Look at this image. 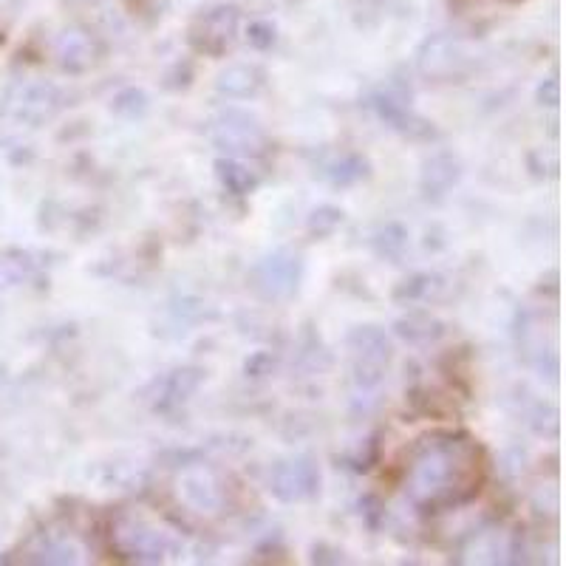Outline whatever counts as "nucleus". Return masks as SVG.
I'll return each instance as SVG.
<instances>
[{
	"instance_id": "1",
	"label": "nucleus",
	"mask_w": 566,
	"mask_h": 566,
	"mask_svg": "<svg viewBox=\"0 0 566 566\" xmlns=\"http://www.w3.org/2000/svg\"><path fill=\"white\" fill-rule=\"evenodd\" d=\"M482 448L465 431L425 433L405 462V496L419 513H442L479 493Z\"/></svg>"
},
{
	"instance_id": "2",
	"label": "nucleus",
	"mask_w": 566,
	"mask_h": 566,
	"mask_svg": "<svg viewBox=\"0 0 566 566\" xmlns=\"http://www.w3.org/2000/svg\"><path fill=\"white\" fill-rule=\"evenodd\" d=\"M351 357V380L357 388H374L385 380L388 363L394 357L391 340L380 326H354L346 337Z\"/></svg>"
},
{
	"instance_id": "3",
	"label": "nucleus",
	"mask_w": 566,
	"mask_h": 566,
	"mask_svg": "<svg viewBox=\"0 0 566 566\" xmlns=\"http://www.w3.org/2000/svg\"><path fill=\"white\" fill-rule=\"evenodd\" d=\"M473 66H476V54L467 51L465 40L450 34L428 37L417 51L419 74L433 83H462Z\"/></svg>"
},
{
	"instance_id": "4",
	"label": "nucleus",
	"mask_w": 566,
	"mask_h": 566,
	"mask_svg": "<svg viewBox=\"0 0 566 566\" xmlns=\"http://www.w3.org/2000/svg\"><path fill=\"white\" fill-rule=\"evenodd\" d=\"M111 547L119 558L134 564H159L173 550V541L165 530L134 516H119L111 524Z\"/></svg>"
},
{
	"instance_id": "5",
	"label": "nucleus",
	"mask_w": 566,
	"mask_h": 566,
	"mask_svg": "<svg viewBox=\"0 0 566 566\" xmlns=\"http://www.w3.org/2000/svg\"><path fill=\"white\" fill-rule=\"evenodd\" d=\"M300 275H303V261L300 255L289 250H278L264 255L255 267L250 269V289L261 300H286L298 292Z\"/></svg>"
},
{
	"instance_id": "6",
	"label": "nucleus",
	"mask_w": 566,
	"mask_h": 566,
	"mask_svg": "<svg viewBox=\"0 0 566 566\" xmlns=\"http://www.w3.org/2000/svg\"><path fill=\"white\" fill-rule=\"evenodd\" d=\"M210 136L221 150L241 153V156H261L267 150V134L261 131L258 119L238 108L221 111L210 125Z\"/></svg>"
},
{
	"instance_id": "7",
	"label": "nucleus",
	"mask_w": 566,
	"mask_h": 566,
	"mask_svg": "<svg viewBox=\"0 0 566 566\" xmlns=\"http://www.w3.org/2000/svg\"><path fill=\"white\" fill-rule=\"evenodd\" d=\"M235 34H238V9L235 6H213L207 12H201L190 29H187V43L199 54L221 57L224 51L233 46Z\"/></svg>"
},
{
	"instance_id": "8",
	"label": "nucleus",
	"mask_w": 566,
	"mask_h": 566,
	"mask_svg": "<svg viewBox=\"0 0 566 566\" xmlns=\"http://www.w3.org/2000/svg\"><path fill=\"white\" fill-rule=\"evenodd\" d=\"M269 493L286 504L312 499L320 493V467L309 456L283 459L269 470Z\"/></svg>"
},
{
	"instance_id": "9",
	"label": "nucleus",
	"mask_w": 566,
	"mask_h": 566,
	"mask_svg": "<svg viewBox=\"0 0 566 566\" xmlns=\"http://www.w3.org/2000/svg\"><path fill=\"white\" fill-rule=\"evenodd\" d=\"M368 105L374 108V114L383 119L385 125L391 128V131H397L402 134L405 139H414V142H431L439 136V131L433 128V122H428L425 117H419L417 111L408 105V102L402 100L400 94H394V91H377Z\"/></svg>"
},
{
	"instance_id": "10",
	"label": "nucleus",
	"mask_w": 566,
	"mask_h": 566,
	"mask_svg": "<svg viewBox=\"0 0 566 566\" xmlns=\"http://www.w3.org/2000/svg\"><path fill=\"white\" fill-rule=\"evenodd\" d=\"M54 57H57V66L68 71V74H83L88 68L97 66L100 60V43L97 37L85 29H66V32L57 37L54 43Z\"/></svg>"
},
{
	"instance_id": "11",
	"label": "nucleus",
	"mask_w": 566,
	"mask_h": 566,
	"mask_svg": "<svg viewBox=\"0 0 566 566\" xmlns=\"http://www.w3.org/2000/svg\"><path fill=\"white\" fill-rule=\"evenodd\" d=\"M179 496L196 513H218L224 504V490L218 484L216 473L207 467H190L179 476Z\"/></svg>"
},
{
	"instance_id": "12",
	"label": "nucleus",
	"mask_w": 566,
	"mask_h": 566,
	"mask_svg": "<svg viewBox=\"0 0 566 566\" xmlns=\"http://www.w3.org/2000/svg\"><path fill=\"white\" fill-rule=\"evenodd\" d=\"M201 377H204V371L196 366L170 371L162 383H156L153 411H156V414H170V411H176L182 402H187L193 397V391L201 385Z\"/></svg>"
},
{
	"instance_id": "13",
	"label": "nucleus",
	"mask_w": 566,
	"mask_h": 566,
	"mask_svg": "<svg viewBox=\"0 0 566 566\" xmlns=\"http://www.w3.org/2000/svg\"><path fill=\"white\" fill-rule=\"evenodd\" d=\"M63 108V94L54 85H32L20 94L15 108V117L29 122V125H43L49 122L57 111Z\"/></svg>"
},
{
	"instance_id": "14",
	"label": "nucleus",
	"mask_w": 566,
	"mask_h": 566,
	"mask_svg": "<svg viewBox=\"0 0 566 566\" xmlns=\"http://www.w3.org/2000/svg\"><path fill=\"white\" fill-rule=\"evenodd\" d=\"M264 83H267L264 68L252 66V63H235L218 74L216 91L230 100H250L264 88Z\"/></svg>"
},
{
	"instance_id": "15",
	"label": "nucleus",
	"mask_w": 566,
	"mask_h": 566,
	"mask_svg": "<svg viewBox=\"0 0 566 566\" xmlns=\"http://www.w3.org/2000/svg\"><path fill=\"white\" fill-rule=\"evenodd\" d=\"M462 167L453 153H433L422 165V190L428 199H442L453 184L459 182Z\"/></svg>"
},
{
	"instance_id": "16",
	"label": "nucleus",
	"mask_w": 566,
	"mask_h": 566,
	"mask_svg": "<svg viewBox=\"0 0 566 566\" xmlns=\"http://www.w3.org/2000/svg\"><path fill=\"white\" fill-rule=\"evenodd\" d=\"M394 332L411 346H428V343L439 340L445 334V326L428 312H411L408 317H400L394 323Z\"/></svg>"
},
{
	"instance_id": "17",
	"label": "nucleus",
	"mask_w": 566,
	"mask_h": 566,
	"mask_svg": "<svg viewBox=\"0 0 566 566\" xmlns=\"http://www.w3.org/2000/svg\"><path fill=\"white\" fill-rule=\"evenodd\" d=\"M216 176L230 196H250V193H255V187L261 184V179L255 176V170H250L238 159H218Z\"/></svg>"
},
{
	"instance_id": "18",
	"label": "nucleus",
	"mask_w": 566,
	"mask_h": 566,
	"mask_svg": "<svg viewBox=\"0 0 566 566\" xmlns=\"http://www.w3.org/2000/svg\"><path fill=\"white\" fill-rule=\"evenodd\" d=\"M326 179L337 187H351V184L363 182L371 176V162L360 153H343L340 159H334L326 165Z\"/></svg>"
},
{
	"instance_id": "19",
	"label": "nucleus",
	"mask_w": 566,
	"mask_h": 566,
	"mask_svg": "<svg viewBox=\"0 0 566 566\" xmlns=\"http://www.w3.org/2000/svg\"><path fill=\"white\" fill-rule=\"evenodd\" d=\"M23 561H32V564H77V550L66 544V541H57L51 535H37Z\"/></svg>"
},
{
	"instance_id": "20",
	"label": "nucleus",
	"mask_w": 566,
	"mask_h": 566,
	"mask_svg": "<svg viewBox=\"0 0 566 566\" xmlns=\"http://www.w3.org/2000/svg\"><path fill=\"white\" fill-rule=\"evenodd\" d=\"M371 244H374V252L385 258V261H391V264H397L402 258V252L408 250V230L402 227V224H385L380 227L374 238H371Z\"/></svg>"
},
{
	"instance_id": "21",
	"label": "nucleus",
	"mask_w": 566,
	"mask_h": 566,
	"mask_svg": "<svg viewBox=\"0 0 566 566\" xmlns=\"http://www.w3.org/2000/svg\"><path fill=\"white\" fill-rule=\"evenodd\" d=\"M442 283L436 275H411L402 283H397V289L391 292L394 303H419V300H428L439 289Z\"/></svg>"
},
{
	"instance_id": "22",
	"label": "nucleus",
	"mask_w": 566,
	"mask_h": 566,
	"mask_svg": "<svg viewBox=\"0 0 566 566\" xmlns=\"http://www.w3.org/2000/svg\"><path fill=\"white\" fill-rule=\"evenodd\" d=\"M148 105V94L142 88H122L111 102V111L122 119H139L148 114Z\"/></svg>"
},
{
	"instance_id": "23",
	"label": "nucleus",
	"mask_w": 566,
	"mask_h": 566,
	"mask_svg": "<svg viewBox=\"0 0 566 566\" xmlns=\"http://www.w3.org/2000/svg\"><path fill=\"white\" fill-rule=\"evenodd\" d=\"M340 224H343V210L332 207V204H323V207H315L309 213L306 230H309V235H315V238H329Z\"/></svg>"
},
{
	"instance_id": "24",
	"label": "nucleus",
	"mask_w": 566,
	"mask_h": 566,
	"mask_svg": "<svg viewBox=\"0 0 566 566\" xmlns=\"http://www.w3.org/2000/svg\"><path fill=\"white\" fill-rule=\"evenodd\" d=\"M275 368H278V357L272 351H255L244 363V374L252 380H264L269 374H275Z\"/></svg>"
},
{
	"instance_id": "25",
	"label": "nucleus",
	"mask_w": 566,
	"mask_h": 566,
	"mask_svg": "<svg viewBox=\"0 0 566 566\" xmlns=\"http://www.w3.org/2000/svg\"><path fill=\"white\" fill-rule=\"evenodd\" d=\"M275 40H278V34H275V26L267 23V20H255L247 26V43H250L252 49L258 51H267L275 46Z\"/></svg>"
},
{
	"instance_id": "26",
	"label": "nucleus",
	"mask_w": 566,
	"mask_h": 566,
	"mask_svg": "<svg viewBox=\"0 0 566 566\" xmlns=\"http://www.w3.org/2000/svg\"><path fill=\"white\" fill-rule=\"evenodd\" d=\"M538 102L547 105V108H555L561 102V83H558V77H547L544 83L538 85Z\"/></svg>"
},
{
	"instance_id": "27",
	"label": "nucleus",
	"mask_w": 566,
	"mask_h": 566,
	"mask_svg": "<svg viewBox=\"0 0 566 566\" xmlns=\"http://www.w3.org/2000/svg\"><path fill=\"white\" fill-rule=\"evenodd\" d=\"M0 286H3V278H0Z\"/></svg>"
}]
</instances>
